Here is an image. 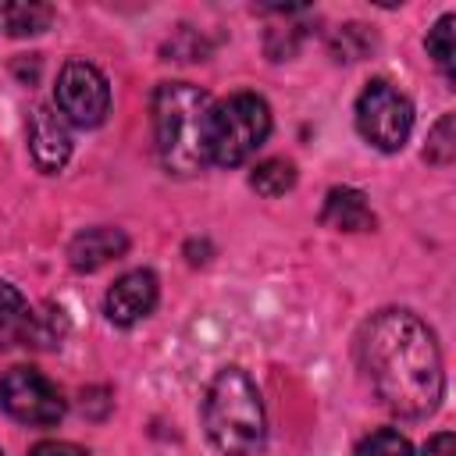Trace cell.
<instances>
[{
    "mask_svg": "<svg viewBox=\"0 0 456 456\" xmlns=\"http://www.w3.org/2000/svg\"><path fill=\"white\" fill-rule=\"evenodd\" d=\"M203 424L217 452L224 456H253L264 449L267 417L253 378L242 367H224L207 388Z\"/></svg>",
    "mask_w": 456,
    "mask_h": 456,
    "instance_id": "3",
    "label": "cell"
},
{
    "mask_svg": "<svg viewBox=\"0 0 456 456\" xmlns=\"http://www.w3.org/2000/svg\"><path fill=\"white\" fill-rule=\"evenodd\" d=\"M271 135V107L256 93H232L210 107L207 121V160L217 167L246 164Z\"/></svg>",
    "mask_w": 456,
    "mask_h": 456,
    "instance_id": "4",
    "label": "cell"
},
{
    "mask_svg": "<svg viewBox=\"0 0 456 456\" xmlns=\"http://www.w3.org/2000/svg\"><path fill=\"white\" fill-rule=\"evenodd\" d=\"M356 128L360 135L385 150V153H395L403 150V142L410 139V128H413V103L385 78H374L360 100H356Z\"/></svg>",
    "mask_w": 456,
    "mask_h": 456,
    "instance_id": "5",
    "label": "cell"
},
{
    "mask_svg": "<svg viewBox=\"0 0 456 456\" xmlns=\"http://www.w3.org/2000/svg\"><path fill=\"white\" fill-rule=\"evenodd\" d=\"M0 21L11 36H36L53 21V7L50 4H36V0H14L0 7Z\"/></svg>",
    "mask_w": 456,
    "mask_h": 456,
    "instance_id": "13",
    "label": "cell"
},
{
    "mask_svg": "<svg viewBox=\"0 0 456 456\" xmlns=\"http://www.w3.org/2000/svg\"><path fill=\"white\" fill-rule=\"evenodd\" d=\"M28 153L36 160L39 171L53 175L68 164L71 157V132H68V121L61 118L57 107H36L28 114Z\"/></svg>",
    "mask_w": 456,
    "mask_h": 456,
    "instance_id": "8",
    "label": "cell"
},
{
    "mask_svg": "<svg viewBox=\"0 0 456 456\" xmlns=\"http://www.w3.org/2000/svg\"><path fill=\"white\" fill-rule=\"evenodd\" d=\"M420 456H456V438H452V431H438L435 438H428V445H424Z\"/></svg>",
    "mask_w": 456,
    "mask_h": 456,
    "instance_id": "18",
    "label": "cell"
},
{
    "mask_svg": "<svg viewBox=\"0 0 456 456\" xmlns=\"http://www.w3.org/2000/svg\"><path fill=\"white\" fill-rule=\"evenodd\" d=\"M249 185H253L260 196H267V200L285 196V192L296 185V167H292V160L271 157V160H264V164H256V167H253Z\"/></svg>",
    "mask_w": 456,
    "mask_h": 456,
    "instance_id": "14",
    "label": "cell"
},
{
    "mask_svg": "<svg viewBox=\"0 0 456 456\" xmlns=\"http://www.w3.org/2000/svg\"><path fill=\"white\" fill-rule=\"evenodd\" d=\"M28 456H86V449H78L75 442H39Z\"/></svg>",
    "mask_w": 456,
    "mask_h": 456,
    "instance_id": "19",
    "label": "cell"
},
{
    "mask_svg": "<svg viewBox=\"0 0 456 456\" xmlns=\"http://www.w3.org/2000/svg\"><path fill=\"white\" fill-rule=\"evenodd\" d=\"M452 118L445 114L438 125H435V132H431V142H428V160H435V164H449L452 160Z\"/></svg>",
    "mask_w": 456,
    "mask_h": 456,
    "instance_id": "17",
    "label": "cell"
},
{
    "mask_svg": "<svg viewBox=\"0 0 456 456\" xmlns=\"http://www.w3.org/2000/svg\"><path fill=\"white\" fill-rule=\"evenodd\" d=\"M0 456H4V452H0Z\"/></svg>",
    "mask_w": 456,
    "mask_h": 456,
    "instance_id": "20",
    "label": "cell"
},
{
    "mask_svg": "<svg viewBox=\"0 0 456 456\" xmlns=\"http://www.w3.org/2000/svg\"><path fill=\"white\" fill-rule=\"evenodd\" d=\"M153 306H157V274L146 267L121 274L107 289V299H103V310L118 328H132L135 321L150 317Z\"/></svg>",
    "mask_w": 456,
    "mask_h": 456,
    "instance_id": "9",
    "label": "cell"
},
{
    "mask_svg": "<svg viewBox=\"0 0 456 456\" xmlns=\"http://www.w3.org/2000/svg\"><path fill=\"white\" fill-rule=\"evenodd\" d=\"M452 25H456V18L452 14H442L438 21H435V28L428 32V57L452 78Z\"/></svg>",
    "mask_w": 456,
    "mask_h": 456,
    "instance_id": "16",
    "label": "cell"
},
{
    "mask_svg": "<svg viewBox=\"0 0 456 456\" xmlns=\"http://www.w3.org/2000/svg\"><path fill=\"white\" fill-rule=\"evenodd\" d=\"M353 456H413V445L406 442V435H399L395 428H381V431H370Z\"/></svg>",
    "mask_w": 456,
    "mask_h": 456,
    "instance_id": "15",
    "label": "cell"
},
{
    "mask_svg": "<svg viewBox=\"0 0 456 456\" xmlns=\"http://www.w3.org/2000/svg\"><path fill=\"white\" fill-rule=\"evenodd\" d=\"M360 363L378 399L399 417H428L442 403L445 374L431 328L410 310H381L360 335Z\"/></svg>",
    "mask_w": 456,
    "mask_h": 456,
    "instance_id": "1",
    "label": "cell"
},
{
    "mask_svg": "<svg viewBox=\"0 0 456 456\" xmlns=\"http://www.w3.org/2000/svg\"><path fill=\"white\" fill-rule=\"evenodd\" d=\"M321 217H324V224H331L338 232H367V228H374V214L367 207V196L360 189H349V185L328 192Z\"/></svg>",
    "mask_w": 456,
    "mask_h": 456,
    "instance_id": "11",
    "label": "cell"
},
{
    "mask_svg": "<svg viewBox=\"0 0 456 456\" xmlns=\"http://www.w3.org/2000/svg\"><path fill=\"white\" fill-rule=\"evenodd\" d=\"M28 321H32V310L25 296L11 281H0V353L28 335Z\"/></svg>",
    "mask_w": 456,
    "mask_h": 456,
    "instance_id": "12",
    "label": "cell"
},
{
    "mask_svg": "<svg viewBox=\"0 0 456 456\" xmlns=\"http://www.w3.org/2000/svg\"><path fill=\"white\" fill-rule=\"evenodd\" d=\"M128 249V239L121 228H110V224H100V228H86L71 239L68 246V260L75 271H100L103 264L118 260L121 253Z\"/></svg>",
    "mask_w": 456,
    "mask_h": 456,
    "instance_id": "10",
    "label": "cell"
},
{
    "mask_svg": "<svg viewBox=\"0 0 456 456\" xmlns=\"http://www.w3.org/2000/svg\"><path fill=\"white\" fill-rule=\"evenodd\" d=\"M0 403L18 424L28 428H50L64 417V395L32 367H11L0 378Z\"/></svg>",
    "mask_w": 456,
    "mask_h": 456,
    "instance_id": "7",
    "label": "cell"
},
{
    "mask_svg": "<svg viewBox=\"0 0 456 456\" xmlns=\"http://www.w3.org/2000/svg\"><path fill=\"white\" fill-rule=\"evenodd\" d=\"M210 96L189 82H160L153 89L157 157L171 175H196L207 164Z\"/></svg>",
    "mask_w": 456,
    "mask_h": 456,
    "instance_id": "2",
    "label": "cell"
},
{
    "mask_svg": "<svg viewBox=\"0 0 456 456\" xmlns=\"http://www.w3.org/2000/svg\"><path fill=\"white\" fill-rule=\"evenodd\" d=\"M53 107L61 110V118L68 125L96 128L110 110V86H107L103 71L89 61H68L57 75Z\"/></svg>",
    "mask_w": 456,
    "mask_h": 456,
    "instance_id": "6",
    "label": "cell"
}]
</instances>
